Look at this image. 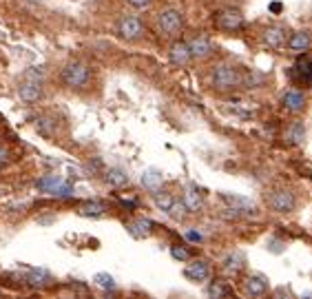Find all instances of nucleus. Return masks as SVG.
Wrapping results in <instances>:
<instances>
[{"label": "nucleus", "mask_w": 312, "mask_h": 299, "mask_svg": "<svg viewBox=\"0 0 312 299\" xmlns=\"http://www.w3.org/2000/svg\"><path fill=\"white\" fill-rule=\"evenodd\" d=\"M42 93H44V69L42 66H29L20 76L18 98L25 104H33L42 98Z\"/></svg>", "instance_id": "nucleus-1"}, {"label": "nucleus", "mask_w": 312, "mask_h": 299, "mask_svg": "<svg viewBox=\"0 0 312 299\" xmlns=\"http://www.w3.org/2000/svg\"><path fill=\"white\" fill-rule=\"evenodd\" d=\"M60 80H62V85L66 89H75V91H80V89H85L89 85V80H91V66L87 62H82V60H69L62 71H60Z\"/></svg>", "instance_id": "nucleus-2"}, {"label": "nucleus", "mask_w": 312, "mask_h": 299, "mask_svg": "<svg viewBox=\"0 0 312 299\" xmlns=\"http://www.w3.org/2000/svg\"><path fill=\"white\" fill-rule=\"evenodd\" d=\"M210 85L217 91H230V89L244 87V73L232 64H217L210 73Z\"/></svg>", "instance_id": "nucleus-3"}, {"label": "nucleus", "mask_w": 312, "mask_h": 299, "mask_svg": "<svg viewBox=\"0 0 312 299\" xmlns=\"http://www.w3.org/2000/svg\"><path fill=\"white\" fill-rule=\"evenodd\" d=\"M115 33L126 42H135L144 36V22L137 16H124L115 25Z\"/></svg>", "instance_id": "nucleus-4"}, {"label": "nucleus", "mask_w": 312, "mask_h": 299, "mask_svg": "<svg viewBox=\"0 0 312 299\" xmlns=\"http://www.w3.org/2000/svg\"><path fill=\"white\" fill-rule=\"evenodd\" d=\"M158 27L164 36H177L184 29V14L180 9H164L158 14Z\"/></svg>", "instance_id": "nucleus-5"}, {"label": "nucleus", "mask_w": 312, "mask_h": 299, "mask_svg": "<svg viewBox=\"0 0 312 299\" xmlns=\"http://www.w3.org/2000/svg\"><path fill=\"white\" fill-rule=\"evenodd\" d=\"M221 199H224V202L228 204V208L232 210V217H239V215H257V206L246 197L230 195V193H221Z\"/></svg>", "instance_id": "nucleus-6"}, {"label": "nucleus", "mask_w": 312, "mask_h": 299, "mask_svg": "<svg viewBox=\"0 0 312 299\" xmlns=\"http://www.w3.org/2000/svg\"><path fill=\"white\" fill-rule=\"evenodd\" d=\"M215 22L221 31H237L244 27V16L237 9H221L217 11Z\"/></svg>", "instance_id": "nucleus-7"}, {"label": "nucleus", "mask_w": 312, "mask_h": 299, "mask_svg": "<svg viewBox=\"0 0 312 299\" xmlns=\"http://www.w3.org/2000/svg\"><path fill=\"white\" fill-rule=\"evenodd\" d=\"M294 206H297V197L286 188H279L270 195V208L275 213H290V210H294Z\"/></svg>", "instance_id": "nucleus-8"}, {"label": "nucleus", "mask_w": 312, "mask_h": 299, "mask_svg": "<svg viewBox=\"0 0 312 299\" xmlns=\"http://www.w3.org/2000/svg\"><path fill=\"white\" fill-rule=\"evenodd\" d=\"M184 277L188 281H195V284H202L210 277V264L206 259H193L191 264H186L184 268Z\"/></svg>", "instance_id": "nucleus-9"}, {"label": "nucleus", "mask_w": 312, "mask_h": 299, "mask_svg": "<svg viewBox=\"0 0 312 299\" xmlns=\"http://www.w3.org/2000/svg\"><path fill=\"white\" fill-rule=\"evenodd\" d=\"M25 284L33 288V290H44V288H49L53 284V277L44 268H31L29 273L25 275Z\"/></svg>", "instance_id": "nucleus-10"}, {"label": "nucleus", "mask_w": 312, "mask_h": 299, "mask_svg": "<svg viewBox=\"0 0 312 299\" xmlns=\"http://www.w3.org/2000/svg\"><path fill=\"white\" fill-rule=\"evenodd\" d=\"M244 292L250 297H261L268 292V277L259 275V273H253L244 279Z\"/></svg>", "instance_id": "nucleus-11"}, {"label": "nucleus", "mask_w": 312, "mask_h": 299, "mask_svg": "<svg viewBox=\"0 0 312 299\" xmlns=\"http://www.w3.org/2000/svg\"><path fill=\"white\" fill-rule=\"evenodd\" d=\"M188 49H191L193 58H197V60H206V58H210V55L215 53L213 42H210L206 36H195V38H191V40H188Z\"/></svg>", "instance_id": "nucleus-12"}, {"label": "nucleus", "mask_w": 312, "mask_h": 299, "mask_svg": "<svg viewBox=\"0 0 312 299\" xmlns=\"http://www.w3.org/2000/svg\"><path fill=\"white\" fill-rule=\"evenodd\" d=\"M169 60H171V64H175V66H186L191 62L193 55H191V49H188V42H182V40L173 42L169 49Z\"/></svg>", "instance_id": "nucleus-13"}, {"label": "nucleus", "mask_w": 312, "mask_h": 299, "mask_svg": "<svg viewBox=\"0 0 312 299\" xmlns=\"http://www.w3.org/2000/svg\"><path fill=\"white\" fill-rule=\"evenodd\" d=\"M182 202H184V206H186L188 213H199V210L204 208V195H202V193H199L195 186L184 188Z\"/></svg>", "instance_id": "nucleus-14"}, {"label": "nucleus", "mask_w": 312, "mask_h": 299, "mask_svg": "<svg viewBox=\"0 0 312 299\" xmlns=\"http://www.w3.org/2000/svg\"><path fill=\"white\" fill-rule=\"evenodd\" d=\"M244 268H246V257H244V253H239V251L226 255L224 264H221V270H224L228 277H235L237 273H242Z\"/></svg>", "instance_id": "nucleus-15"}, {"label": "nucleus", "mask_w": 312, "mask_h": 299, "mask_svg": "<svg viewBox=\"0 0 312 299\" xmlns=\"http://www.w3.org/2000/svg\"><path fill=\"white\" fill-rule=\"evenodd\" d=\"M126 231H129L133 237H137V240H144V237H148L153 233V221L146 217H135L126 224Z\"/></svg>", "instance_id": "nucleus-16"}, {"label": "nucleus", "mask_w": 312, "mask_h": 299, "mask_svg": "<svg viewBox=\"0 0 312 299\" xmlns=\"http://www.w3.org/2000/svg\"><path fill=\"white\" fill-rule=\"evenodd\" d=\"M310 44H312V38H310L308 31H294L292 36L288 38V49H290V51H294V53L308 51Z\"/></svg>", "instance_id": "nucleus-17"}, {"label": "nucleus", "mask_w": 312, "mask_h": 299, "mask_svg": "<svg viewBox=\"0 0 312 299\" xmlns=\"http://www.w3.org/2000/svg\"><path fill=\"white\" fill-rule=\"evenodd\" d=\"M281 104L288 111H292V113H299V111L305 109V96L301 91H288V93H283Z\"/></svg>", "instance_id": "nucleus-18"}, {"label": "nucleus", "mask_w": 312, "mask_h": 299, "mask_svg": "<svg viewBox=\"0 0 312 299\" xmlns=\"http://www.w3.org/2000/svg\"><path fill=\"white\" fill-rule=\"evenodd\" d=\"M104 182L113 188H122L129 184V173H126L122 166H113V169H109L107 173H104Z\"/></svg>", "instance_id": "nucleus-19"}, {"label": "nucleus", "mask_w": 312, "mask_h": 299, "mask_svg": "<svg viewBox=\"0 0 312 299\" xmlns=\"http://www.w3.org/2000/svg\"><path fill=\"white\" fill-rule=\"evenodd\" d=\"M107 204L104 202H98V199H93V202H85L80 208H77V213L82 215V217H102L104 213H107Z\"/></svg>", "instance_id": "nucleus-20"}, {"label": "nucleus", "mask_w": 312, "mask_h": 299, "mask_svg": "<svg viewBox=\"0 0 312 299\" xmlns=\"http://www.w3.org/2000/svg\"><path fill=\"white\" fill-rule=\"evenodd\" d=\"M62 182H64L62 177L55 175V173H51V175H42L40 180L36 182V188H38L40 193H49V195H53V191H55V188H58L60 184H62Z\"/></svg>", "instance_id": "nucleus-21"}, {"label": "nucleus", "mask_w": 312, "mask_h": 299, "mask_svg": "<svg viewBox=\"0 0 312 299\" xmlns=\"http://www.w3.org/2000/svg\"><path fill=\"white\" fill-rule=\"evenodd\" d=\"M264 42L268 44V47H281V44L286 42V31H283L281 27H268V29L264 31Z\"/></svg>", "instance_id": "nucleus-22"}, {"label": "nucleus", "mask_w": 312, "mask_h": 299, "mask_svg": "<svg viewBox=\"0 0 312 299\" xmlns=\"http://www.w3.org/2000/svg\"><path fill=\"white\" fill-rule=\"evenodd\" d=\"M142 184L148 188V191H158L162 184V173L158 169H146L142 173Z\"/></svg>", "instance_id": "nucleus-23"}, {"label": "nucleus", "mask_w": 312, "mask_h": 299, "mask_svg": "<svg viewBox=\"0 0 312 299\" xmlns=\"http://www.w3.org/2000/svg\"><path fill=\"white\" fill-rule=\"evenodd\" d=\"M153 202H155V206L158 208H162L166 213L171 206H173V202H175V195L173 193H169V191H153Z\"/></svg>", "instance_id": "nucleus-24"}, {"label": "nucleus", "mask_w": 312, "mask_h": 299, "mask_svg": "<svg viewBox=\"0 0 312 299\" xmlns=\"http://www.w3.org/2000/svg\"><path fill=\"white\" fill-rule=\"evenodd\" d=\"M36 129L40 131L42 135L51 137L55 131V118H51V115H40V118L36 120Z\"/></svg>", "instance_id": "nucleus-25"}, {"label": "nucleus", "mask_w": 312, "mask_h": 299, "mask_svg": "<svg viewBox=\"0 0 312 299\" xmlns=\"http://www.w3.org/2000/svg\"><path fill=\"white\" fill-rule=\"evenodd\" d=\"M303 137H305V126H303V122H292V126L288 129V140H290L292 144H301L303 142Z\"/></svg>", "instance_id": "nucleus-26"}, {"label": "nucleus", "mask_w": 312, "mask_h": 299, "mask_svg": "<svg viewBox=\"0 0 312 299\" xmlns=\"http://www.w3.org/2000/svg\"><path fill=\"white\" fill-rule=\"evenodd\" d=\"M186 206H184V202H180V199H175V202H173V206L166 210V215H169L171 219H175V221H180V219H184L186 217Z\"/></svg>", "instance_id": "nucleus-27"}, {"label": "nucleus", "mask_w": 312, "mask_h": 299, "mask_svg": "<svg viewBox=\"0 0 312 299\" xmlns=\"http://www.w3.org/2000/svg\"><path fill=\"white\" fill-rule=\"evenodd\" d=\"M93 281H96V286H100L102 290H115V279L109 273H98L93 277Z\"/></svg>", "instance_id": "nucleus-28"}, {"label": "nucleus", "mask_w": 312, "mask_h": 299, "mask_svg": "<svg viewBox=\"0 0 312 299\" xmlns=\"http://www.w3.org/2000/svg\"><path fill=\"white\" fill-rule=\"evenodd\" d=\"M206 292H208V297H226L230 290H228L226 286H221V284H210L208 288H206Z\"/></svg>", "instance_id": "nucleus-29"}, {"label": "nucleus", "mask_w": 312, "mask_h": 299, "mask_svg": "<svg viewBox=\"0 0 312 299\" xmlns=\"http://www.w3.org/2000/svg\"><path fill=\"white\" fill-rule=\"evenodd\" d=\"M53 195H55V197H73L75 191H73V186H71V184L62 182V184H60V186L53 191Z\"/></svg>", "instance_id": "nucleus-30"}, {"label": "nucleus", "mask_w": 312, "mask_h": 299, "mask_svg": "<svg viewBox=\"0 0 312 299\" xmlns=\"http://www.w3.org/2000/svg\"><path fill=\"white\" fill-rule=\"evenodd\" d=\"M171 255H173V259H180V262H188L191 259L186 248H180V246H171Z\"/></svg>", "instance_id": "nucleus-31"}, {"label": "nucleus", "mask_w": 312, "mask_h": 299, "mask_svg": "<svg viewBox=\"0 0 312 299\" xmlns=\"http://www.w3.org/2000/svg\"><path fill=\"white\" fill-rule=\"evenodd\" d=\"M133 9H148L153 5V0H126Z\"/></svg>", "instance_id": "nucleus-32"}, {"label": "nucleus", "mask_w": 312, "mask_h": 299, "mask_svg": "<svg viewBox=\"0 0 312 299\" xmlns=\"http://www.w3.org/2000/svg\"><path fill=\"white\" fill-rule=\"evenodd\" d=\"M299 71L303 73V78L312 80V62H310V60H305V62H299Z\"/></svg>", "instance_id": "nucleus-33"}, {"label": "nucleus", "mask_w": 312, "mask_h": 299, "mask_svg": "<svg viewBox=\"0 0 312 299\" xmlns=\"http://www.w3.org/2000/svg\"><path fill=\"white\" fill-rule=\"evenodd\" d=\"M7 162H9V151L5 146H0V169H3Z\"/></svg>", "instance_id": "nucleus-34"}, {"label": "nucleus", "mask_w": 312, "mask_h": 299, "mask_svg": "<svg viewBox=\"0 0 312 299\" xmlns=\"http://www.w3.org/2000/svg\"><path fill=\"white\" fill-rule=\"evenodd\" d=\"M186 240L188 242H202V235H199L197 231H188L186 233Z\"/></svg>", "instance_id": "nucleus-35"}]
</instances>
